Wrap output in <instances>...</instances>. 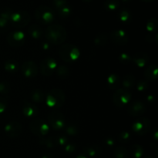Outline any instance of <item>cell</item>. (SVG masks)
I'll return each mask as SVG.
<instances>
[{"instance_id":"obj_1","label":"cell","mask_w":158,"mask_h":158,"mask_svg":"<svg viewBox=\"0 0 158 158\" xmlns=\"http://www.w3.org/2000/svg\"><path fill=\"white\" fill-rule=\"evenodd\" d=\"M45 34L47 41L54 45H60L63 43L67 36L66 29L58 24L49 25L46 29Z\"/></svg>"},{"instance_id":"obj_2","label":"cell","mask_w":158,"mask_h":158,"mask_svg":"<svg viewBox=\"0 0 158 158\" xmlns=\"http://www.w3.org/2000/svg\"><path fill=\"white\" fill-rule=\"evenodd\" d=\"M60 58L66 63H70L77 61L80 56V51L78 47L71 43L63 45L59 49Z\"/></svg>"},{"instance_id":"obj_3","label":"cell","mask_w":158,"mask_h":158,"mask_svg":"<svg viewBox=\"0 0 158 158\" xmlns=\"http://www.w3.org/2000/svg\"><path fill=\"white\" fill-rule=\"evenodd\" d=\"M46 105L51 108H60L66 101L65 93L60 89H52L47 93L46 98Z\"/></svg>"},{"instance_id":"obj_4","label":"cell","mask_w":158,"mask_h":158,"mask_svg":"<svg viewBox=\"0 0 158 158\" xmlns=\"http://www.w3.org/2000/svg\"><path fill=\"white\" fill-rule=\"evenodd\" d=\"M35 19L43 25L51 24L55 19L54 12L51 8L40 6L35 11Z\"/></svg>"},{"instance_id":"obj_5","label":"cell","mask_w":158,"mask_h":158,"mask_svg":"<svg viewBox=\"0 0 158 158\" xmlns=\"http://www.w3.org/2000/svg\"><path fill=\"white\" fill-rule=\"evenodd\" d=\"M48 124L54 131H61L66 126V119L60 111L53 110L48 116Z\"/></svg>"},{"instance_id":"obj_6","label":"cell","mask_w":158,"mask_h":158,"mask_svg":"<svg viewBox=\"0 0 158 158\" xmlns=\"http://www.w3.org/2000/svg\"><path fill=\"white\" fill-rule=\"evenodd\" d=\"M30 22V15L26 11L12 12L10 18V24L17 29L24 28Z\"/></svg>"},{"instance_id":"obj_7","label":"cell","mask_w":158,"mask_h":158,"mask_svg":"<svg viewBox=\"0 0 158 158\" xmlns=\"http://www.w3.org/2000/svg\"><path fill=\"white\" fill-rule=\"evenodd\" d=\"M30 131L34 135L38 137H44L49 132V126L45 120L42 119H34L29 124Z\"/></svg>"},{"instance_id":"obj_8","label":"cell","mask_w":158,"mask_h":158,"mask_svg":"<svg viewBox=\"0 0 158 158\" xmlns=\"http://www.w3.org/2000/svg\"><path fill=\"white\" fill-rule=\"evenodd\" d=\"M131 93L128 89H118L113 95V102L117 107H123L126 105L129 104L131 100Z\"/></svg>"},{"instance_id":"obj_9","label":"cell","mask_w":158,"mask_h":158,"mask_svg":"<svg viewBox=\"0 0 158 158\" xmlns=\"http://www.w3.org/2000/svg\"><path fill=\"white\" fill-rule=\"evenodd\" d=\"M151 127V123L149 119L140 117L132 124V130L136 135L143 136L148 134Z\"/></svg>"},{"instance_id":"obj_10","label":"cell","mask_w":158,"mask_h":158,"mask_svg":"<svg viewBox=\"0 0 158 158\" xmlns=\"http://www.w3.org/2000/svg\"><path fill=\"white\" fill-rule=\"evenodd\" d=\"M58 66L56 60L53 58H46L40 63V71L43 76L51 77Z\"/></svg>"},{"instance_id":"obj_11","label":"cell","mask_w":158,"mask_h":158,"mask_svg":"<svg viewBox=\"0 0 158 158\" xmlns=\"http://www.w3.org/2000/svg\"><path fill=\"white\" fill-rule=\"evenodd\" d=\"M8 44L12 47H20L23 46V44L26 42V35L24 32L19 30H15L13 32H11L8 35L7 38Z\"/></svg>"},{"instance_id":"obj_12","label":"cell","mask_w":158,"mask_h":158,"mask_svg":"<svg viewBox=\"0 0 158 158\" xmlns=\"http://www.w3.org/2000/svg\"><path fill=\"white\" fill-rule=\"evenodd\" d=\"M110 38L113 43L118 46H124L129 40L127 32L123 29H116L111 32Z\"/></svg>"},{"instance_id":"obj_13","label":"cell","mask_w":158,"mask_h":158,"mask_svg":"<svg viewBox=\"0 0 158 158\" xmlns=\"http://www.w3.org/2000/svg\"><path fill=\"white\" fill-rule=\"evenodd\" d=\"M146 111V106L143 102L135 100L128 105L127 112L131 117H138L143 115Z\"/></svg>"},{"instance_id":"obj_14","label":"cell","mask_w":158,"mask_h":158,"mask_svg":"<svg viewBox=\"0 0 158 158\" xmlns=\"http://www.w3.org/2000/svg\"><path fill=\"white\" fill-rule=\"evenodd\" d=\"M5 133L10 138L19 137L23 132V127L21 123L16 121H11L5 126Z\"/></svg>"},{"instance_id":"obj_15","label":"cell","mask_w":158,"mask_h":158,"mask_svg":"<svg viewBox=\"0 0 158 158\" xmlns=\"http://www.w3.org/2000/svg\"><path fill=\"white\" fill-rule=\"evenodd\" d=\"M21 71L26 78H34L38 74V66L33 61H26L21 66Z\"/></svg>"},{"instance_id":"obj_16","label":"cell","mask_w":158,"mask_h":158,"mask_svg":"<svg viewBox=\"0 0 158 158\" xmlns=\"http://www.w3.org/2000/svg\"><path fill=\"white\" fill-rule=\"evenodd\" d=\"M149 56L143 52H137L132 56V61L137 67L143 68L149 62Z\"/></svg>"},{"instance_id":"obj_17","label":"cell","mask_w":158,"mask_h":158,"mask_svg":"<svg viewBox=\"0 0 158 158\" xmlns=\"http://www.w3.org/2000/svg\"><path fill=\"white\" fill-rule=\"evenodd\" d=\"M84 155L87 157L96 158L98 157L102 154V148L99 145L91 144L89 146L86 147L83 149Z\"/></svg>"},{"instance_id":"obj_18","label":"cell","mask_w":158,"mask_h":158,"mask_svg":"<svg viewBox=\"0 0 158 158\" xmlns=\"http://www.w3.org/2000/svg\"><path fill=\"white\" fill-rule=\"evenodd\" d=\"M39 113L36 105L32 103H25L23 106V114L26 117H35Z\"/></svg>"},{"instance_id":"obj_19","label":"cell","mask_w":158,"mask_h":158,"mask_svg":"<svg viewBox=\"0 0 158 158\" xmlns=\"http://www.w3.org/2000/svg\"><path fill=\"white\" fill-rule=\"evenodd\" d=\"M106 84L109 89H117L121 84V78L117 73H111L106 79Z\"/></svg>"},{"instance_id":"obj_20","label":"cell","mask_w":158,"mask_h":158,"mask_svg":"<svg viewBox=\"0 0 158 158\" xmlns=\"http://www.w3.org/2000/svg\"><path fill=\"white\" fill-rule=\"evenodd\" d=\"M144 77L147 81H156L158 77V69L156 65L149 66L144 71Z\"/></svg>"},{"instance_id":"obj_21","label":"cell","mask_w":158,"mask_h":158,"mask_svg":"<svg viewBox=\"0 0 158 158\" xmlns=\"http://www.w3.org/2000/svg\"><path fill=\"white\" fill-rule=\"evenodd\" d=\"M28 33L32 39L39 40V39L42 38V36L43 35V30L39 25L32 24L29 26Z\"/></svg>"},{"instance_id":"obj_22","label":"cell","mask_w":158,"mask_h":158,"mask_svg":"<svg viewBox=\"0 0 158 158\" xmlns=\"http://www.w3.org/2000/svg\"><path fill=\"white\" fill-rule=\"evenodd\" d=\"M136 79L131 74H127L123 76V78L121 79V84L123 86V89H129L131 88L134 87L135 86Z\"/></svg>"},{"instance_id":"obj_23","label":"cell","mask_w":158,"mask_h":158,"mask_svg":"<svg viewBox=\"0 0 158 158\" xmlns=\"http://www.w3.org/2000/svg\"><path fill=\"white\" fill-rule=\"evenodd\" d=\"M30 99L33 103H41L45 100V94L42 89H35L31 92Z\"/></svg>"},{"instance_id":"obj_24","label":"cell","mask_w":158,"mask_h":158,"mask_svg":"<svg viewBox=\"0 0 158 158\" xmlns=\"http://www.w3.org/2000/svg\"><path fill=\"white\" fill-rule=\"evenodd\" d=\"M118 18L122 23L127 25L132 20V15H131V12L127 9H123L119 12Z\"/></svg>"},{"instance_id":"obj_25","label":"cell","mask_w":158,"mask_h":158,"mask_svg":"<svg viewBox=\"0 0 158 158\" xmlns=\"http://www.w3.org/2000/svg\"><path fill=\"white\" fill-rule=\"evenodd\" d=\"M130 154L134 158H142L144 154V150L141 145L134 144L130 148Z\"/></svg>"},{"instance_id":"obj_26","label":"cell","mask_w":158,"mask_h":158,"mask_svg":"<svg viewBox=\"0 0 158 158\" xmlns=\"http://www.w3.org/2000/svg\"><path fill=\"white\" fill-rule=\"evenodd\" d=\"M120 6V0H106L103 4V7L108 12H114V11L117 10Z\"/></svg>"},{"instance_id":"obj_27","label":"cell","mask_w":158,"mask_h":158,"mask_svg":"<svg viewBox=\"0 0 158 158\" xmlns=\"http://www.w3.org/2000/svg\"><path fill=\"white\" fill-rule=\"evenodd\" d=\"M4 68L6 72L9 73H15L19 69V64L15 60H7L4 63Z\"/></svg>"},{"instance_id":"obj_28","label":"cell","mask_w":158,"mask_h":158,"mask_svg":"<svg viewBox=\"0 0 158 158\" xmlns=\"http://www.w3.org/2000/svg\"><path fill=\"white\" fill-rule=\"evenodd\" d=\"M69 69L67 66H57L56 69V73L57 77L60 79H66L69 76Z\"/></svg>"},{"instance_id":"obj_29","label":"cell","mask_w":158,"mask_h":158,"mask_svg":"<svg viewBox=\"0 0 158 158\" xmlns=\"http://www.w3.org/2000/svg\"><path fill=\"white\" fill-rule=\"evenodd\" d=\"M39 143H40L43 146L46 147V148H55L56 147L55 143V140H54V137H42L39 140Z\"/></svg>"},{"instance_id":"obj_30","label":"cell","mask_w":158,"mask_h":158,"mask_svg":"<svg viewBox=\"0 0 158 158\" xmlns=\"http://www.w3.org/2000/svg\"><path fill=\"white\" fill-rule=\"evenodd\" d=\"M56 12L61 18H67L72 13V8H71L70 5L68 3L60 9H57Z\"/></svg>"},{"instance_id":"obj_31","label":"cell","mask_w":158,"mask_h":158,"mask_svg":"<svg viewBox=\"0 0 158 158\" xmlns=\"http://www.w3.org/2000/svg\"><path fill=\"white\" fill-rule=\"evenodd\" d=\"M115 158H129V152L127 150L122 146H118L114 150Z\"/></svg>"},{"instance_id":"obj_32","label":"cell","mask_w":158,"mask_h":158,"mask_svg":"<svg viewBox=\"0 0 158 158\" xmlns=\"http://www.w3.org/2000/svg\"><path fill=\"white\" fill-rule=\"evenodd\" d=\"M108 36L105 33H100L99 35H96L94 38V43L97 46H104L107 43Z\"/></svg>"},{"instance_id":"obj_33","label":"cell","mask_w":158,"mask_h":158,"mask_svg":"<svg viewBox=\"0 0 158 158\" xmlns=\"http://www.w3.org/2000/svg\"><path fill=\"white\" fill-rule=\"evenodd\" d=\"M158 27V22L156 18H151L148 21L146 25V29L148 32H151V33H154L157 32Z\"/></svg>"},{"instance_id":"obj_34","label":"cell","mask_w":158,"mask_h":158,"mask_svg":"<svg viewBox=\"0 0 158 158\" xmlns=\"http://www.w3.org/2000/svg\"><path fill=\"white\" fill-rule=\"evenodd\" d=\"M64 130L67 135L73 136V137L77 136L79 133V129L77 125L72 124V123L71 124L66 125L64 127Z\"/></svg>"},{"instance_id":"obj_35","label":"cell","mask_w":158,"mask_h":158,"mask_svg":"<svg viewBox=\"0 0 158 158\" xmlns=\"http://www.w3.org/2000/svg\"><path fill=\"white\" fill-rule=\"evenodd\" d=\"M54 137V140H55V143H56V147L60 146L63 148V147L68 143L67 137H66L65 135H63V134L55 136V137Z\"/></svg>"},{"instance_id":"obj_36","label":"cell","mask_w":158,"mask_h":158,"mask_svg":"<svg viewBox=\"0 0 158 158\" xmlns=\"http://www.w3.org/2000/svg\"><path fill=\"white\" fill-rule=\"evenodd\" d=\"M136 86H137V89L138 92L143 93L148 89V87H149V83H148V81H147L146 80H142L137 82Z\"/></svg>"},{"instance_id":"obj_37","label":"cell","mask_w":158,"mask_h":158,"mask_svg":"<svg viewBox=\"0 0 158 158\" xmlns=\"http://www.w3.org/2000/svg\"><path fill=\"white\" fill-rule=\"evenodd\" d=\"M10 26V22L6 19L0 16V33L6 32Z\"/></svg>"},{"instance_id":"obj_38","label":"cell","mask_w":158,"mask_h":158,"mask_svg":"<svg viewBox=\"0 0 158 158\" xmlns=\"http://www.w3.org/2000/svg\"><path fill=\"white\" fill-rule=\"evenodd\" d=\"M10 83H8L7 81H2L0 83V94L6 95L10 92Z\"/></svg>"},{"instance_id":"obj_39","label":"cell","mask_w":158,"mask_h":158,"mask_svg":"<svg viewBox=\"0 0 158 158\" xmlns=\"http://www.w3.org/2000/svg\"><path fill=\"white\" fill-rule=\"evenodd\" d=\"M119 61L122 63V64H129L131 61H132V57L126 52H123V53L120 54L119 56Z\"/></svg>"},{"instance_id":"obj_40","label":"cell","mask_w":158,"mask_h":158,"mask_svg":"<svg viewBox=\"0 0 158 158\" xmlns=\"http://www.w3.org/2000/svg\"><path fill=\"white\" fill-rule=\"evenodd\" d=\"M131 135L128 131H122L120 134H119V140L121 143H126L131 140Z\"/></svg>"},{"instance_id":"obj_41","label":"cell","mask_w":158,"mask_h":158,"mask_svg":"<svg viewBox=\"0 0 158 158\" xmlns=\"http://www.w3.org/2000/svg\"><path fill=\"white\" fill-rule=\"evenodd\" d=\"M63 148H64L65 152H66L67 154H73V153L75 152L76 150H77L76 145L72 143H67Z\"/></svg>"},{"instance_id":"obj_42","label":"cell","mask_w":158,"mask_h":158,"mask_svg":"<svg viewBox=\"0 0 158 158\" xmlns=\"http://www.w3.org/2000/svg\"><path fill=\"white\" fill-rule=\"evenodd\" d=\"M52 3H53V6L55 8L56 11L57 9H60L61 7L64 6L65 5L68 4V2L66 0H52Z\"/></svg>"},{"instance_id":"obj_43","label":"cell","mask_w":158,"mask_h":158,"mask_svg":"<svg viewBox=\"0 0 158 158\" xmlns=\"http://www.w3.org/2000/svg\"><path fill=\"white\" fill-rule=\"evenodd\" d=\"M8 101L6 98L0 97V114H3L7 108Z\"/></svg>"},{"instance_id":"obj_44","label":"cell","mask_w":158,"mask_h":158,"mask_svg":"<svg viewBox=\"0 0 158 158\" xmlns=\"http://www.w3.org/2000/svg\"><path fill=\"white\" fill-rule=\"evenodd\" d=\"M104 143L106 147H107V148H112L115 146L116 143L114 138H112V137H108L104 140Z\"/></svg>"},{"instance_id":"obj_45","label":"cell","mask_w":158,"mask_h":158,"mask_svg":"<svg viewBox=\"0 0 158 158\" xmlns=\"http://www.w3.org/2000/svg\"><path fill=\"white\" fill-rule=\"evenodd\" d=\"M147 101L149 104H154L155 103V97L153 95H148L147 97Z\"/></svg>"},{"instance_id":"obj_46","label":"cell","mask_w":158,"mask_h":158,"mask_svg":"<svg viewBox=\"0 0 158 158\" xmlns=\"http://www.w3.org/2000/svg\"><path fill=\"white\" fill-rule=\"evenodd\" d=\"M49 42H45L43 44V49H45V50H48L49 49Z\"/></svg>"},{"instance_id":"obj_47","label":"cell","mask_w":158,"mask_h":158,"mask_svg":"<svg viewBox=\"0 0 158 158\" xmlns=\"http://www.w3.org/2000/svg\"><path fill=\"white\" fill-rule=\"evenodd\" d=\"M41 158H54V157L52 155H51V154H45V155H43Z\"/></svg>"},{"instance_id":"obj_48","label":"cell","mask_w":158,"mask_h":158,"mask_svg":"<svg viewBox=\"0 0 158 158\" xmlns=\"http://www.w3.org/2000/svg\"><path fill=\"white\" fill-rule=\"evenodd\" d=\"M76 158H88V157H86L84 154H80V155H78L77 157H76Z\"/></svg>"},{"instance_id":"obj_49","label":"cell","mask_w":158,"mask_h":158,"mask_svg":"<svg viewBox=\"0 0 158 158\" xmlns=\"http://www.w3.org/2000/svg\"><path fill=\"white\" fill-rule=\"evenodd\" d=\"M131 1V0H121L122 2L124 3V4H127V3H129Z\"/></svg>"},{"instance_id":"obj_50","label":"cell","mask_w":158,"mask_h":158,"mask_svg":"<svg viewBox=\"0 0 158 158\" xmlns=\"http://www.w3.org/2000/svg\"><path fill=\"white\" fill-rule=\"evenodd\" d=\"M141 1L144 2H151L154 1V0H141Z\"/></svg>"},{"instance_id":"obj_51","label":"cell","mask_w":158,"mask_h":158,"mask_svg":"<svg viewBox=\"0 0 158 158\" xmlns=\"http://www.w3.org/2000/svg\"><path fill=\"white\" fill-rule=\"evenodd\" d=\"M82 1L84 2L88 3V2H92V0H82Z\"/></svg>"},{"instance_id":"obj_52","label":"cell","mask_w":158,"mask_h":158,"mask_svg":"<svg viewBox=\"0 0 158 158\" xmlns=\"http://www.w3.org/2000/svg\"><path fill=\"white\" fill-rule=\"evenodd\" d=\"M145 158H154L153 157H151V156H148V157H146Z\"/></svg>"}]
</instances>
